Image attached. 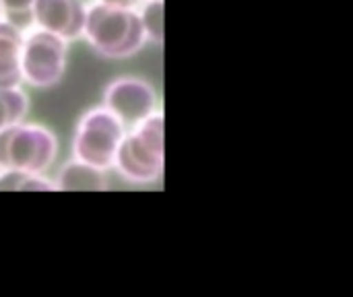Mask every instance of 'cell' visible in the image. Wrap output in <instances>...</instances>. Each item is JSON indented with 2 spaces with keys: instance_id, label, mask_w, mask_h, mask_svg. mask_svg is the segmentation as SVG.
I'll return each instance as SVG.
<instances>
[{
  "instance_id": "7c38bea8",
  "label": "cell",
  "mask_w": 353,
  "mask_h": 297,
  "mask_svg": "<svg viewBox=\"0 0 353 297\" xmlns=\"http://www.w3.org/2000/svg\"><path fill=\"white\" fill-rule=\"evenodd\" d=\"M31 6H33V0H0L2 17H8L17 23L31 14Z\"/></svg>"
},
{
  "instance_id": "4fadbf2b",
  "label": "cell",
  "mask_w": 353,
  "mask_h": 297,
  "mask_svg": "<svg viewBox=\"0 0 353 297\" xmlns=\"http://www.w3.org/2000/svg\"><path fill=\"white\" fill-rule=\"evenodd\" d=\"M95 2L112 4V6H128V8H137L141 0H95Z\"/></svg>"
},
{
  "instance_id": "5b68a950",
  "label": "cell",
  "mask_w": 353,
  "mask_h": 297,
  "mask_svg": "<svg viewBox=\"0 0 353 297\" xmlns=\"http://www.w3.org/2000/svg\"><path fill=\"white\" fill-rule=\"evenodd\" d=\"M68 66V41L39 29L23 31V43L19 54L21 83L33 89H52L62 83Z\"/></svg>"
},
{
  "instance_id": "3957f363",
  "label": "cell",
  "mask_w": 353,
  "mask_h": 297,
  "mask_svg": "<svg viewBox=\"0 0 353 297\" xmlns=\"http://www.w3.org/2000/svg\"><path fill=\"white\" fill-rule=\"evenodd\" d=\"M56 132L37 122H17L0 130V167L48 174L58 159Z\"/></svg>"
},
{
  "instance_id": "ba28073f",
  "label": "cell",
  "mask_w": 353,
  "mask_h": 297,
  "mask_svg": "<svg viewBox=\"0 0 353 297\" xmlns=\"http://www.w3.org/2000/svg\"><path fill=\"white\" fill-rule=\"evenodd\" d=\"M54 180V188L62 192H103L110 190V178L105 170L83 163L74 157L64 161Z\"/></svg>"
},
{
  "instance_id": "8992f818",
  "label": "cell",
  "mask_w": 353,
  "mask_h": 297,
  "mask_svg": "<svg viewBox=\"0 0 353 297\" xmlns=\"http://www.w3.org/2000/svg\"><path fill=\"white\" fill-rule=\"evenodd\" d=\"M157 89L141 76L122 74L112 79L101 97V105L108 107L126 128L134 126L155 110H159Z\"/></svg>"
},
{
  "instance_id": "277c9868",
  "label": "cell",
  "mask_w": 353,
  "mask_h": 297,
  "mask_svg": "<svg viewBox=\"0 0 353 297\" xmlns=\"http://www.w3.org/2000/svg\"><path fill=\"white\" fill-rule=\"evenodd\" d=\"M126 134V126L103 105L83 112L70 139V157L93 167L112 170L116 149Z\"/></svg>"
},
{
  "instance_id": "5bb4252c",
  "label": "cell",
  "mask_w": 353,
  "mask_h": 297,
  "mask_svg": "<svg viewBox=\"0 0 353 297\" xmlns=\"http://www.w3.org/2000/svg\"><path fill=\"white\" fill-rule=\"evenodd\" d=\"M0 17H2V10H0Z\"/></svg>"
},
{
  "instance_id": "6da1fadb",
  "label": "cell",
  "mask_w": 353,
  "mask_h": 297,
  "mask_svg": "<svg viewBox=\"0 0 353 297\" xmlns=\"http://www.w3.org/2000/svg\"><path fill=\"white\" fill-rule=\"evenodd\" d=\"M112 170L130 186L145 188L161 182L165 170V118L161 110H155L126 128L116 149Z\"/></svg>"
},
{
  "instance_id": "9c48e42d",
  "label": "cell",
  "mask_w": 353,
  "mask_h": 297,
  "mask_svg": "<svg viewBox=\"0 0 353 297\" xmlns=\"http://www.w3.org/2000/svg\"><path fill=\"white\" fill-rule=\"evenodd\" d=\"M21 43L23 27L8 17H0V89L23 85L19 68Z\"/></svg>"
},
{
  "instance_id": "7a4b0ae2",
  "label": "cell",
  "mask_w": 353,
  "mask_h": 297,
  "mask_svg": "<svg viewBox=\"0 0 353 297\" xmlns=\"http://www.w3.org/2000/svg\"><path fill=\"white\" fill-rule=\"evenodd\" d=\"M81 37L105 60L132 58L147 43L137 8L112 6L95 0L87 4Z\"/></svg>"
},
{
  "instance_id": "8fae6325",
  "label": "cell",
  "mask_w": 353,
  "mask_h": 297,
  "mask_svg": "<svg viewBox=\"0 0 353 297\" xmlns=\"http://www.w3.org/2000/svg\"><path fill=\"white\" fill-rule=\"evenodd\" d=\"M139 19L147 37V43H153L157 48H163L165 39V0H141L139 6Z\"/></svg>"
},
{
  "instance_id": "52a82bcc",
  "label": "cell",
  "mask_w": 353,
  "mask_h": 297,
  "mask_svg": "<svg viewBox=\"0 0 353 297\" xmlns=\"http://www.w3.org/2000/svg\"><path fill=\"white\" fill-rule=\"evenodd\" d=\"M87 4L83 0H33L29 19L35 27L56 33L68 43L83 33Z\"/></svg>"
},
{
  "instance_id": "30bf717a",
  "label": "cell",
  "mask_w": 353,
  "mask_h": 297,
  "mask_svg": "<svg viewBox=\"0 0 353 297\" xmlns=\"http://www.w3.org/2000/svg\"><path fill=\"white\" fill-rule=\"evenodd\" d=\"M0 192H56L48 174L0 167Z\"/></svg>"
}]
</instances>
